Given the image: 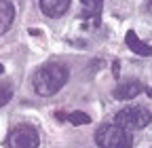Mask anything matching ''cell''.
I'll return each mask as SVG.
<instances>
[{
    "instance_id": "6da1fadb",
    "label": "cell",
    "mask_w": 152,
    "mask_h": 148,
    "mask_svg": "<svg viewBox=\"0 0 152 148\" xmlns=\"http://www.w3.org/2000/svg\"><path fill=\"white\" fill-rule=\"evenodd\" d=\"M68 76H70V72H68V68L64 64L51 62V64L42 66L40 70L34 74L32 87H34V91H36L38 95L51 97V95H55L57 91L68 83Z\"/></svg>"
},
{
    "instance_id": "7a4b0ae2",
    "label": "cell",
    "mask_w": 152,
    "mask_h": 148,
    "mask_svg": "<svg viewBox=\"0 0 152 148\" xmlns=\"http://www.w3.org/2000/svg\"><path fill=\"white\" fill-rule=\"evenodd\" d=\"M95 144L99 148H131L133 138H131V131L110 123V125H102L95 131Z\"/></svg>"
},
{
    "instance_id": "3957f363",
    "label": "cell",
    "mask_w": 152,
    "mask_h": 148,
    "mask_svg": "<svg viewBox=\"0 0 152 148\" xmlns=\"http://www.w3.org/2000/svg\"><path fill=\"white\" fill-rule=\"evenodd\" d=\"M152 123V112L144 106H127L118 110L114 116V125H118L127 131H135V129H144Z\"/></svg>"
},
{
    "instance_id": "277c9868",
    "label": "cell",
    "mask_w": 152,
    "mask_h": 148,
    "mask_svg": "<svg viewBox=\"0 0 152 148\" xmlns=\"http://www.w3.org/2000/svg\"><path fill=\"white\" fill-rule=\"evenodd\" d=\"M38 144H40V136L28 123L15 125L9 133V148H38Z\"/></svg>"
},
{
    "instance_id": "5b68a950",
    "label": "cell",
    "mask_w": 152,
    "mask_h": 148,
    "mask_svg": "<svg viewBox=\"0 0 152 148\" xmlns=\"http://www.w3.org/2000/svg\"><path fill=\"white\" fill-rule=\"evenodd\" d=\"M144 89H146V87H144L140 81H127V83H121L118 87H114L112 95L116 97V100H121V102H127V100L137 97Z\"/></svg>"
},
{
    "instance_id": "8992f818",
    "label": "cell",
    "mask_w": 152,
    "mask_h": 148,
    "mask_svg": "<svg viewBox=\"0 0 152 148\" xmlns=\"http://www.w3.org/2000/svg\"><path fill=\"white\" fill-rule=\"evenodd\" d=\"M125 42H127V47H129L133 53H135V55H142V57H150V55H152V45L144 42L142 38H137V34L133 32V30L127 32Z\"/></svg>"
},
{
    "instance_id": "52a82bcc",
    "label": "cell",
    "mask_w": 152,
    "mask_h": 148,
    "mask_svg": "<svg viewBox=\"0 0 152 148\" xmlns=\"http://www.w3.org/2000/svg\"><path fill=\"white\" fill-rule=\"evenodd\" d=\"M38 2H40V11L47 17H61L72 0H38Z\"/></svg>"
},
{
    "instance_id": "ba28073f",
    "label": "cell",
    "mask_w": 152,
    "mask_h": 148,
    "mask_svg": "<svg viewBox=\"0 0 152 148\" xmlns=\"http://www.w3.org/2000/svg\"><path fill=\"white\" fill-rule=\"evenodd\" d=\"M15 19V7L11 0H0V34H7Z\"/></svg>"
},
{
    "instance_id": "9c48e42d",
    "label": "cell",
    "mask_w": 152,
    "mask_h": 148,
    "mask_svg": "<svg viewBox=\"0 0 152 148\" xmlns=\"http://www.w3.org/2000/svg\"><path fill=\"white\" fill-rule=\"evenodd\" d=\"M85 11H83V19H91L97 23L99 21V11H102V4L104 0H80Z\"/></svg>"
},
{
    "instance_id": "30bf717a",
    "label": "cell",
    "mask_w": 152,
    "mask_h": 148,
    "mask_svg": "<svg viewBox=\"0 0 152 148\" xmlns=\"http://www.w3.org/2000/svg\"><path fill=\"white\" fill-rule=\"evenodd\" d=\"M66 121H70L72 125H89V123H91V116H89L87 112H80V110H76V112L66 114Z\"/></svg>"
},
{
    "instance_id": "8fae6325",
    "label": "cell",
    "mask_w": 152,
    "mask_h": 148,
    "mask_svg": "<svg viewBox=\"0 0 152 148\" xmlns=\"http://www.w3.org/2000/svg\"><path fill=\"white\" fill-rule=\"evenodd\" d=\"M11 97H13V87H11V83L0 85V108H2V106H7Z\"/></svg>"
},
{
    "instance_id": "7c38bea8",
    "label": "cell",
    "mask_w": 152,
    "mask_h": 148,
    "mask_svg": "<svg viewBox=\"0 0 152 148\" xmlns=\"http://www.w3.org/2000/svg\"><path fill=\"white\" fill-rule=\"evenodd\" d=\"M112 70H114V72H112V74H114V76H118V62H116V64H114V68H112Z\"/></svg>"
},
{
    "instance_id": "4fadbf2b",
    "label": "cell",
    "mask_w": 152,
    "mask_h": 148,
    "mask_svg": "<svg viewBox=\"0 0 152 148\" xmlns=\"http://www.w3.org/2000/svg\"><path fill=\"white\" fill-rule=\"evenodd\" d=\"M146 93H148V95L152 97V89H150V87H146Z\"/></svg>"
},
{
    "instance_id": "5bb4252c",
    "label": "cell",
    "mask_w": 152,
    "mask_h": 148,
    "mask_svg": "<svg viewBox=\"0 0 152 148\" xmlns=\"http://www.w3.org/2000/svg\"><path fill=\"white\" fill-rule=\"evenodd\" d=\"M2 74H4V66H2V64H0V76H2Z\"/></svg>"
},
{
    "instance_id": "9a60e30c",
    "label": "cell",
    "mask_w": 152,
    "mask_h": 148,
    "mask_svg": "<svg viewBox=\"0 0 152 148\" xmlns=\"http://www.w3.org/2000/svg\"><path fill=\"white\" fill-rule=\"evenodd\" d=\"M150 7H152V0H150Z\"/></svg>"
}]
</instances>
